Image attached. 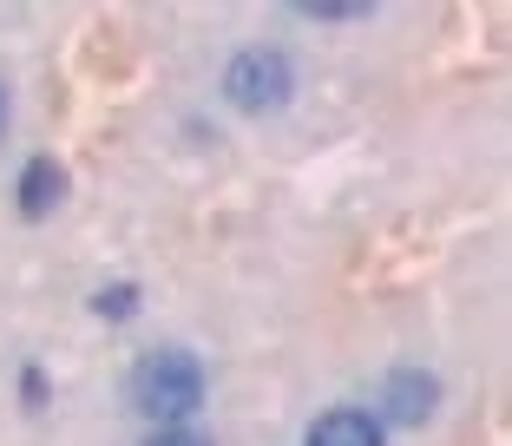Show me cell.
Instances as JSON below:
<instances>
[{
	"mask_svg": "<svg viewBox=\"0 0 512 446\" xmlns=\"http://www.w3.org/2000/svg\"><path fill=\"white\" fill-rule=\"evenodd\" d=\"M197 401H204V368L184 348H158V355H145L132 368V407L138 414L178 427L184 414H197Z\"/></svg>",
	"mask_w": 512,
	"mask_h": 446,
	"instance_id": "1",
	"label": "cell"
},
{
	"mask_svg": "<svg viewBox=\"0 0 512 446\" xmlns=\"http://www.w3.org/2000/svg\"><path fill=\"white\" fill-rule=\"evenodd\" d=\"M434 394H440V387L427 381L421 368H394V374H388V387H381V407H388L394 420H407V427H414V420H427Z\"/></svg>",
	"mask_w": 512,
	"mask_h": 446,
	"instance_id": "4",
	"label": "cell"
},
{
	"mask_svg": "<svg viewBox=\"0 0 512 446\" xmlns=\"http://www.w3.org/2000/svg\"><path fill=\"white\" fill-rule=\"evenodd\" d=\"M302 446H388V440H381L375 414H362V407H335V414H322L316 427H309Z\"/></svg>",
	"mask_w": 512,
	"mask_h": 446,
	"instance_id": "3",
	"label": "cell"
},
{
	"mask_svg": "<svg viewBox=\"0 0 512 446\" xmlns=\"http://www.w3.org/2000/svg\"><path fill=\"white\" fill-rule=\"evenodd\" d=\"M145 446H211L204 433H184V427H165V433H151Z\"/></svg>",
	"mask_w": 512,
	"mask_h": 446,
	"instance_id": "7",
	"label": "cell"
},
{
	"mask_svg": "<svg viewBox=\"0 0 512 446\" xmlns=\"http://www.w3.org/2000/svg\"><path fill=\"white\" fill-rule=\"evenodd\" d=\"M92 309L106 315V322H125V315L138 309V289H132V283H119V289H99V296H92Z\"/></svg>",
	"mask_w": 512,
	"mask_h": 446,
	"instance_id": "6",
	"label": "cell"
},
{
	"mask_svg": "<svg viewBox=\"0 0 512 446\" xmlns=\"http://www.w3.org/2000/svg\"><path fill=\"white\" fill-rule=\"evenodd\" d=\"M20 394H27V407H46V374L27 368V381H20Z\"/></svg>",
	"mask_w": 512,
	"mask_h": 446,
	"instance_id": "8",
	"label": "cell"
},
{
	"mask_svg": "<svg viewBox=\"0 0 512 446\" xmlns=\"http://www.w3.org/2000/svg\"><path fill=\"white\" fill-rule=\"evenodd\" d=\"M60 191H66L60 164H53V158H33L27 178H20V210H27V217H46V210L60 204Z\"/></svg>",
	"mask_w": 512,
	"mask_h": 446,
	"instance_id": "5",
	"label": "cell"
},
{
	"mask_svg": "<svg viewBox=\"0 0 512 446\" xmlns=\"http://www.w3.org/2000/svg\"><path fill=\"white\" fill-rule=\"evenodd\" d=\"M289 92H296V73L270 46H243L224 73V99L243 105V112H276V105H289Z\"/></svg>",
	"mask_w": 512,
	"mask_h": 446,
	"instance_id": "2",
	"label": "cell"
},
{
	"mask_svg": "<svg viewBox=\"0 0 512 446\" xmlns=\"http://www.w3.org/2000/svg\"><path fill=\"white\" fill-rule=\"evenodd\" d=\"M0 132H7V86H0Z\"/></svg>",
	"mask_w": 512,
	"mask_h": 446,
	"instance_id": "9",
	"label": "cell"
}]
</instances>
